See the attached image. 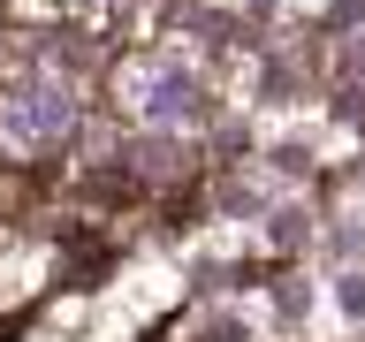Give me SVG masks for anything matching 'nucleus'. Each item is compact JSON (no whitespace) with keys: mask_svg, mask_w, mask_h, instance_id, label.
<instances>
[{"mask_svg":"<svg viewBox=\"0 0 365 342\" xmlns=\"http://www.w3.org/2000/svg\"><path fill=\"white\" fill-rule=\"evenodd\" d=\"M68 122H76V99H68V84H53V76H31V84L0 91V137H8L16 152L61 145Z\"/></svg>","mask_w":365,"mask_h":342,"instance_id":"nucleus-1","label":"nucleus"},{"mask_svg":"<svg viewBox=\"0 0 365 342\" xmlns=\"http://www.w3.org/2000/svg\"><path fill=\"white\" fill-rule=\"evenodd\" d=\"M122 99H130L145 122H182V114L198 107V76L182 61H137L122 76Z\"/></svg>","mask_w":365,"mask_h":342,"instance_id":"nucleus-2","label":"nucleus"}]
</instances>
